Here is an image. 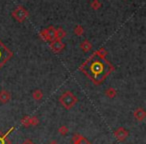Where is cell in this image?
Returning <instances> with one entry per match:
<instances>
[{"label": "cell", "mask_w": 146, "mask_h": 144, "mask_svg": "<svg viewBox=\"0 0 146 144\" xmlns=\"http://www.w3.org/2000/svg\"><path fill=\"white\" fill-rule=\"evenodd\" d=\"M80 70L96 85L101 84L110 75L114 67L104 57L94 53L80 67Z\"/></svg>", "instance_id": "1"}, {"label": "cell", "mask_w": 146, "mask_h": 144, "mask_svg": "<svg viewBox=\"0 0 146 144\" xmlns=\"http://www.w3.org/2000/svg\"><path fill=\"white\" fill-rule=\"evenodd\" d=\"M59 102L60 104L65 108V109H71L73 106L75 105L78 102V99L72 92L70 91H66L60 96L59 98Z\"/></svg>", "instance_id": "2"}, {"label": "cell", "mask_w": 146, "mask_h": 144, "mask_svg": "<svg viewBox=\"0 0 146 144\" xmlns=\"http://www.w3.org/2000/svg\"><path fill=\"white\" fill-rule=\"evenodd\" d=\"M13 53L0 41V68L12 57Z\"/></svg>", "instance_id": "3"}, {"label": "cell", "mask_w": 146, "mask_h": 144, "mask_svg": "<svg viewBox=\"0 0 146 144\" xmlns=\"http://www.w3.org/2000/svg\"><path fill=\"white\" fill-rule=\"evenodd\" d=\"M40 36L44 39L45 41H52L55 39V29L52 26L49 27V28L45 29V30L41 31Z\"/></svg>", "instance_id": "4"}, {"label": "cell", "mask_w": 146, "mask_h": 144, "mask_svg": "<svg viewBox=\"0 0 146 144\" xmlns=\"http://www.w3.org/2000/svg\"><path fill=\"white\" fill-rule=\"evenodd\" d=\"M114 135H115L116 139H117L118 141L123 142V141H125V139L128 137L129 133H128V131L125 129V128L119 127V128H117L115 131H114Z\"/></svg>", "instance_id": "5"}, {"label": "cell", "mask_w": 146, "mask_h": 144, "mask_svg": "<svg viewBox=\"0 0 146 144\" xmlns=\"http://www.w3.org/2000/svg\"><path fill=\"white\" fill-rule=\"evenodd\" d=\"M12 15L14 16V18L16 19V20L20 21V22H22L23 20H24L25 18L27 17V15H28V13H27V11L25 10L23 7H18V8L15 9V11L12 13Z\"/></svg>", "instance_id": "6"}, {"label": "cell", "mask_w": 146, "mask_h": 144, "mask_svg": "<svg viewBox=\"0 0 146 144\" xmlns=\"http://www.w3.org/2000/svg\"><path fill=\"white\" fill-rule=\"evenodd\" d=\"M50 47L53 50V52L58 53L60 51H62V49L64 48V43L61 40H59V39H54V40H52L50 42Z\"/></svg>", "instance_id": "7"}, {"label": "cell", "mask_w": 146, "mask_h": 144, "mask_svg": "<svg viewBox=\"0 0 146 144\" xmlns=\"http://www.w3.org/2000/svg\"><path fill=\"white\" fill-rule=\"evenodd\" d=\"M15 127H12L6 132V133H2V132L0 131V144H11V140L8 139V135L11 133L12 131H14Z\"/></svg>", "instance_id": "8"}, {"label": "cell", "mask_w": 146, "mask_h": 144, "mask_svg": "<svg viewBox=\"0 0 146 144\" xmlns=\"http://www.w3.org/2000/svg\"><path fill=\"white\" fill-rule=\"evenodd\" d=\"M134 118H135L136 121H143L144 119H145L146 117V112L145 110L143 109V108H138V109H136L135 111H134Z\"/></svg>", "instance_id": "9"}, {"label": "cell", "mask_w": 146, "mask_h": 144, "mask_svg": "<svg viewBox=\"0 0 146 144\" xmlns=\"http://www.w3.org/2000/svg\"><path fill=\"white\" fill-rule=\"evenodd\" d=\"M10 99H11L10 92L7 91V90H5V89L0 91V103L5 104V103H7Z\"/></svg>", "instance_id": "10"}, {"label": "cell", "mask_w": 146, "mask_h": 144, "mask_svg": "<svg viewBox=\"0 0 146 144\" xmlns=\"http://www.w3.org/2000/svg\"><path fill=\"white\" fill-rule=\"evenodd\" d=\"M32 97H33V99H34V100L39 101V100H41L43 98V92L41 91V90H39V89H36L35 91H33Z\"/></svg>", "instance_id": "11"}, {"label": "cell", "mask_w": 146, "mask_h": 144, "mask_svg": "<svg viewBox=\"0 0 146 144\" xmlns=\"http://www.w3.org/2000/svg\"><path fill=\"white\" fill-rule=\"evenodd\" d=\"M80 47H81V49L84 51V52H88V51H89L90 49H91L92 45H91V43H90L88 40H85L84 42H82V43H81Z\"/></svg>", "instance_id": "12"}, {"label": "cell", "mask_w": 146, "mask_h": 144, "mask_svg": "<svg viewBox=\"0 0 146 144\" xmlns=\"http://www.w3.org/2000/svg\"><path fill=\"white\" fill-rule=\"evenodd\" d=\"M65 35H66V32L62 28H58L57 30H55V39H59L60 40Z\"/></svg>", "instance_id": "13"}, {"label": "cell", "mask_w": 146, "mask_h": 144, "mask_svg": "<svg viewBox=\"0 0 146 144\" xmlns=\"http://www.w3.org/2000/svg\"><path fill=\"white\" fill-rule=\"evenodd\" d=\"M105 95L107 96V97H109V98L115 97V96H116V90L114 89V88H112V87L108 88V89L106 90V92H105Z\"/></svg>", "instance_id": "14"}, {"label": "cell", "mask_w": 146, "mask_h": 144, "mask_svg": "<svg viewBox=\"0 0 146 144\" xmlns=\"http://www.w3.org/2000/svg\"><path fill=\"white\" fill-rule=\"evenodd\" d=\"M21 124L25 127H29L30 126V116H24L21 119Z\"/></svg>", "instance_id": "15"}, {"label": "cell", "mask_w": 146, "mask_h": 144, "mask_svg": "<svg viewBox=\"0 0 146 144\" xmlns=\"http://www.w3.org/2000/svg\"><path fill=\"white\" fill-rule=\"evenodd\" d=\"M73 144H91V142H90L87 138H85V137L82 136V137L80 138L77 142H75V143H73Z\"/></svg>", "instance_id": "16"}, {"label": "cell", "mask_w": 146, "mask_h": 144, "mask_svg": "<svg viewBox=\"0 0 146 144\" xmlns=\"http://www.w3.org/2000/svg\"><path fill=\"white\" fill-rule=\"evenodd\" d=\"M58 132L61 134V135H66V134L69 132V129L66 127V126H64V125H63V126H61V127L58 129Z\"/></svg>", "instance_id": "17"}, {"label": "cell", "mask_w": 146, "mask_h": 144, "mask_svg": "<svg viewBox=\"0 0 146 144\" xmlns=\"http://www.w3.org/2000/svg\"><path fill=\"white\" fill-rule=\"evenodd\" d=\"M38 123H39V120L36 116L30 117V126H36V125H38Z\"/></svg>", "instance_id": "18"}, {"label": "cell", "mask_w": 146, "mask_h": 144, "mask_svg": "<svg viewBox=\"0 0 146 144\" xmlns=\"http://www.w3.org/2000/svg\"><path fill=\"white\" fill-rule=\"evenodd\" d=\"M96 54H98L99 56H101V57H104L105 58V56H106V54H107V52H106L104 49H100V50H98V51H96Z\"/></svg>", "instance_id": "19"}, {"label": "cell", "mask_w": 146, "mask_h": 144, "mask_svg": "<svg viewBox=\"0 0 146 144\" xmlns=\"http://www.w3.org/2000/svg\"><path fill=\"white\" fill-rule=\"evenodd\" d=\"M81 137H82V135H80V134H78V133L74 134V135L72 136V142H73V143H75V142H77Z\"/></svg>", "instance_id": "20"}, {"label": "cell", "mask_w": 146, "mask_h": 144, "mask_svg": "<svg viewBox=\"0 0 146 144\" xmlns=\"http://www.w3.org/2000/svg\"><path fill=\"white\" fill-rule=\"evenodd\" d=\"M75 33L77 35H81L82 33H83V28H82L81 26H77L75 28Z\"/></svg>", "instance_id": "21"}, {"label": "cell", "mask_w": 146, "mask_h": 144, "mask_svg": "<svg viewBox=\"0 0 146 144\" xmlns=\"http://www.w3.org/2000/svg\"><path fill=\"white\" fill-rule=\"evenodd\" d=\"M23 144H35V143H34V142H33V141H31L30 139H27L26 141L23 142Z\"/></svg>", "instance_id": "22"}, {"label": "cell", "mask_w": 146, "mask_h": 144, "mask_svg": "<svg viewBox=\"0 0 146 144\" xmlns=\"http://www.w3.org/2000/svg\"><path fill=\"white\" fill-rule=\"evenodd\" d=\"M48 144H58V143H57V141H55V140H52V141H50Z\"/></svg>", "instance_id": "23"}]
</instances>
